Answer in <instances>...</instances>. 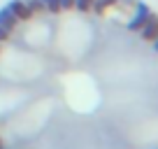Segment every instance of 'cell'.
<instances>
[{
	"label": "cell",
	"instance_id": "obj_1",
	"mask_svg": "<svg viewBox=\"0 0 158 149\" xmlns=\"http://www.w3.org/2000/svg\"><path fill=\"white\" fill-rule=\"evenodd\" d=\"M151 14L153 12H151V7H149L147 2H142V0L135 2V14H133V19L128 21V30H139L144 26V21H147Z\"/></svg>",
	"mask_w": 158,
	"mask_h": 149
},
{
	"label": "cell",
	"instance_id": "obj_2",
	"mask_svg": "<svg viewBox=\"0 0 158 149\" xmlns=\"http://www.w3.org/2000/svg\"><path fill=\"white\" fill-rule=\"evenodd\" d=\"M139 35H142V40H147V42L156 40V35H158V16L156 14H151L144 21V26L139 28Z\"/></svg>",
	"mask_w": 158,
	"mask_h": 149
},
{
	"label": "cell",
	"instance_id": "obj_3",
	"mask_svg": "<svg viewBox=\"0 0 158 149\" xmlns=\"http://www.w3.org/2000/svg\"><path fill=\"white\" fill-rule=\"evenodd\" d=\"M7 10H10L12 14L16 16V21H28L30 16H33V14L28 12V7H26V2H23V0H10Z\"/></svg>",
	"mask_w": 158,
	"mask_h": 149
},
{
	"label": "cell",
	"instance_id": "obj_4",
	"mask_svg": "<svg viewBox=\"0 0 158 149\" xmlns=\"http://www.w3.org/2000/svg\"><path fill=\"white\" fill-rule=\"evenodd\" d=\"M16 23H19L16 16L12 14L7 7H2V10H0V28H5V30H10V33H12V30L16 28Z\"/></svg>",
	"mask_w": 158,
	"mask_h": 149
},
{
	"label": "cell",
	"instance_id": "obj_5",
	"mask_svg": "<svg viewBox=\"0 0 158 149\" xmlns=\"http://www.w3.org/2000/svg\"><path fill=\"white\" fill-rule=\"evenodd\" d=\"M112 5H116V0H93V7L91 10L95 12V14H102L107 7H112Z\"/></svg>",
	"mask_w": 158,
	"mask_h": 149
},
{
	"label": "cell",
	"instance_id": "obj_6",
	"mask_svg": "<svg viewBox=\"0 0 158 149\" xmlns=\"http://www.w3.org/2000/svg\"><path fill=\"white\" fill-rule=\"evenodd\" d=\"M26 7H28L30 14H40V12L44 10V5H42V0H23Z\"/></svg>",
	"mask_w": 158,
	"mask_h": 149
},
{
	"label": "cell",
	"instance_id": "obj_7",
	"mask_svg": "<svg viewBox=\"0 0 158 149\" xmlns=\"http://www.w3.org/2000/svg\"><path fill=\"white\" fill-rule=\"evenodd\" d=\"M42 5H44V10L49 12V14H58L60 12V2L58 0H42Z\"/></svg>",
	"mask_w": 158,
	"mask_h": 149
},
{
	"label": "cell",
	"instance_id": "obj_8",
	"mask_svg": "<svg viewBox=\"0 0 158 149\" xmlns=\"http://www.w3.org/2000/svg\"><path fill=\"white\" fill-rule=\"evenodd\" d=\"M74 7H77V12H91L93 0H74Z\"/></svg>",
	"mask_w": 158,
	"mask_h": 149
},
{
	"label": "cell",
	"instance_id": "obj_9",
	"mask_svg": "<svg viewBox=\"0 0 158 149\" xmlns=\"http://www.w3.org/2000/svg\"><path fill=\"white\" fill-rule=\"evenodd\" d=\"M60 10H74V0H58Z\"/></svg>",
	"mask_w": 158,
	"mask_h": 149
},
{
	"label": "cell",
	"instance_id": "obj_10",
	"mask_svg": "<svg viewBox=\"0 0 158 149\" xmlns=\"http://www.w3.org/2000/svg\"><path fill=\"white\" fill-rule=\"evenodd\" d=\"M7 37H10V30H5V28H0V42H5Z\"/></svg>",
	"mask_w": 158,
	"mask_h": 149
},
{
	"label": "cell",
	"instance_id": "obj_11",
	"mask_svg": "<svg viewBox=\"0 0 158 149\" xmlns=\"http://www.w3.org/2000/svg\"><path fill=\"white\" fill-rule=\"evenodd\" d=\"M153 49L158 51V35H156V40H153Z\"/></svg>",
	"mask_w": 158,
	"mask_h": 149
},
{
	"label": "cell",
	"instance_id": "obj_12",
	"mask_svg": "<svg viewBox=\"0 0 158 149\" xmlns=\"http://www.w3.org/2000/svg\"><path fill=\"white\" fill-rule=\"evenodd\" d=\"M0 149H2V142H0Z\"/></svg>",
	"mask_w": 158,
	"mask_h": 149
}]
</instances>
